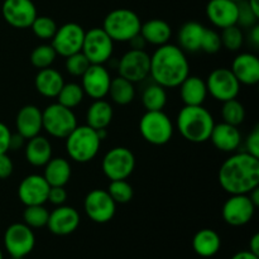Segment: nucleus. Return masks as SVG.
<instances>
[{"instance_id":"nucleus-1","label":"nucleus","mask_w":259,"mask_h":259,"mask_svg":"<svg viewBox=\"0 0 259 259\" xmlns=\"http://www.w3.org/2000/svg\"><path fill=\"white\" fill-rule=\"evenodd\" d=\"M222 189L229 195H247L259 186V158L248 152L230 156L218 174Z\"/></svg>"},{"instance_id":"nucleus-2","label":"nucleus","mask_w":259,"mask_h":259,"mask_svg":"<svg viewBox=\"0 0 259 259\" xmlns=\"http://www.w3.org/2000/svg\"><path fill=\"white\" fill-rule=\"evenodd\" d=\"M190 75V63L186 52L179 46L166 43L159 46L151 56L149 76L153 82L164 89L179 88L180 83Z\"/></svg>"},{"instance_id":"nucleus-3","label":"nucleus","mask_w":259,"mask_h":259,"mask_svg":"<svg viewBox=\"0 0 259 259\" xmlns=\"http://www.w3.org/2000/svg\"><path fill=\"white\" fill-rule=\"evenodd\" d=\"M214 125V116L202 105H185L177 115L180 134L191 143L199 144L209 141Z\"/></svg>"},{"instance_id":"nucleus-4","label":"nucleus","mask_w":259,"mask_h":259,"mask_svg":"<svg viewBox=\"0 0 259 259\" xmlns=\"http://www.w3.org/2000/svg\"><path fill=\"white\" fill-rule=\"evenodd\" d=\"M101 141L95 129L89 125H77L66 137L68 157L77 163H88L99 153Z\"/></svg>"},{"instance_id":"nucleus-5","label":"nucleus","mask_w":259,"mask_h":259,"mask_svg":"<svg viewBox=\"0 0 259 259\" xmlns=\"http://www.w3.org/2000/svg\"><path fill=\"white\" fill-rule=\"evenodd\" d=\"M142 22L136 12L126 8H118L108 13L103 22V29L114 42H129L139 34Z\"/></svg>"},{"instance_id":"nucleus-6","label":"nucleus","mask_w":259,"mask_h":259,"mask_svg":"<svg viewBox=\"0 0 259 259\" xmlns=\"http://www.w3.org/2000/svg\"><path fill=\"white\" fill-rule=\"evenodd\" d=\"M174 124L163 110L146 111L139 120V132L143 139L153 146H163L174 136Z\"/></svg>"},{"instance_id":"nucleus-7","label":"nucleus","mask_w":259,"mask_h":259,"mask_svg":"<svg viewBox=\"0 0 259 259\" xmlns=\"http://www.w3.org/2000/svg\"><path fill=\"white\" fill-rule=\"evenodd\" d=\"M43 129L51 137L66 139V137L77 126V119L72 109L55 103L42 111Z\"/></svg>"},{"instance_id":"nucleus-8","label":"nucleus","mask_w":259,"mask_h":259,"mask_svg":"<svg viewBox=\"0 0 259 259\" xmlns=\"http://www.w3.org/2000/svg\"><path fill=\"white\" fill-rule=\"evenodd\" d=\"M136 168V157L126 147H114L106 152L101 169L110 181L126 180Z\"/></svg>"},{"instance_id":"nucleus-9","label":"nucleus","mask_w":259,"mask_h":259,"mask_svg":"<svg viewBox=\"0 0 259 259\" xmlns=\"http://www.w3.org/2000/svg\"><path fill=\"white\" fill-rule=\"evenodd\" d=\"M114 40L103 28H91L85 32L81 52L86 56L91 65H104L111 58Z\"/></svg>"},{"instance_id":"nucleus-10","label":"nucleus","mask_w":259,"mask_h":259,"mask_svg":"<svg viewBox=\"0 0 259 259\" xmlns=\"http://www.w3.org/2000/svg\"><path fill=\"white\" fill-rule=\"evenodd\" d=\"M205 82H206L207 94L222 103L237 99V96L239 95L240 83L230 68H215L210 72Z\"/></svg>"},{"instance_id":"nucleus-11","label":"nucleus","mask_w":259,"mask_h":259,"mask_svg":"<svg viewBox=\"0 0 259 259\" xmlns=\"http://www.w3.org/2000/svg\"><path fill=\"white\" fill-rule=\"evenodd\" d=\"M35 245V235L32 228L24 223L9 225L4 233V247L12 258H24Z\"/></svg>"},{"instance_id":"nucleus-12","label":"nucleus","mask_w":259,"mask_h":259,"mask_svg":"<svg viewBox=\"0 0 259 259\" xmlns=\"http://www.w3.org/2000/svg\"><path fill=\"white\" fill-rule=\"evenodd\" d=\"M119 76L131 82H141L149 76L151 56L144 50H129L118 62Z\"/></svg>"},{"instance_id":"nucleus-13","label":"nucleus","mask_w":259,"mask_h":259,"mask_svg":"<svg viewBox=\"0 0 259 259\" xmlns=\"http://www.w3.org/2000/svg\"><path fill=\"white\" fill-rule=\"evenodd\" d=\"M83 210L94 223L105 224L115 217L116 204L106 190L95 189L85 196Z\"/></svg>"},{"instance_id":"nucleus-14","label":"nucleus","mask_w":259,"mask_h":259,"mask_svg":"<svg viewBox=\"0 0 259 259\" xmlns=\"http://www.w3.org/2000/svg\"><path fill=\"white\" fill-rule=\"evenodd\" d=\"M85 37V29L77 23H66L57 28L55 35L51 39L53 50L58 56L68 57L73 53L81 52Z\"/></svg>"},{"instance_id":"nucleus-15","label":"nucleus","mask_w":259,"mask_h":259,"mask_svg":"<svg viewBox=\"0 0 259 259\" xmlns=\"http://www.w3.org/2000/svg\"><path fill=\"white\" fill-rule=\"evenodd\" d=\"M255 205L247 195H230L222 210L223 219L232 227H243L252 220Z\"/></svg>"},{"instance_id":"nucleus-16","label":"nucleus","mask_w":259,"mask_h":259,"mask_svg":"<svg viewBox=\"0 0 259 259\" xmlns=\"http://www.w3.org/2000/svg\"><path fill=\"white\" fill-rule=\"evenodd\" d=\"M2 14L9 25L25 29L32 25L37 17V8L32 0H4Z\"/></svg>"},{"instance_id":"nucleus-17","label":"nucleus","mask_w":259,"mask_h":259,"mask_svg":"<svg viewBox=\"0 0 259 259\" xmlns=\"http://www.w3.org/2000/svg\"><path fill=\"white\" fill-rule=\"evenodd\" d=\"M110 82L111 76L104 65H90L81 76V88L85 95L93 100H100L108 96Z\"/></svg>"},{"instance_id":"nucleus-18","label":"nucleus","mask_w":259,"mask_h":259,"mask_svg":"<svg viewBox=\"0 0 259 259\" xmlns=\"http://www.w3.org/2000/svg\"><path fill=\"white\" fill-rule=\"evenodd\" d=\"M50 185L42 175H29L24 177L18 187V197L25 206L45 205L47 202Z\"/></svg>"},{"instance_id":"nucleus-19","label":"nucleus","mask_w":259,"mask_h":259,"mask_svg":"<svg viewBox=\"0 0 259 259\" xmlns=\"http://www.w3.org/2000/svg\"><path fill=\"white\" fill-rule=\"evenodd\" d=\"M80 225V214L72 206L61 205L50 212L47 227L55 235L65 237L75 232Z\"/></svg>"},{"instance_id":"nucleus-20","label":"nucleus","mask_w":259,"mask_h":259,"mask_svg":"<svg viewBox=\"0 0 259 259\" xmlns=\"http://www.w3.org/2000/svg\"><path fill=\"white\" fill-rule=\"evenodd\" d=\"M206 17L217 28L237 24L238 3L234 0H210L206 5Z\"/></svg>"},{"instance_id":"nucleus-21","label":"nucleus","mask_w":259,"mask_h":259,"mask_svg":"<svg viewBox=\"0 0 259 259\" xmlns=\"http://www.w3.org/2000/svg\"><path fill=\"white\" fill-rule=\"evenodd\" d=\"M230 70L239 83L253 86L259 82V58L253 53H239L233 60Z\"/></svg>"},{"instance_id":"nucleus-22","label":"nucleus","mask_w":259,"mask_h":259,"mask_svg":"<svg viewBox=\"0 0 259 259\" xmlns=\"http://www.w3.org/2000/svg\"><path fill=\"white\" fill-rule=\"evenodd\" d=\"M15 125L18 133L25 139L38 136L43 129L42 110L35 105H24L18 111Z\"/></svg>"},{"instance_id":"nucleus-23","label":"nucleus","mask_w":259,"mask_h":259,"mask_svg":"<svg viewBox=\"0 0 259 259\" xmlns=\"http://www.w3.org/2000/svg\"><path fill=\"white\" fill-rule=\"evenodd\" d=\"M209 139L214 144L215 148L230 153V152L237 151L238 147L240 146L242 134H240L238 126L230 125V124L223 121L220 124H215Z\"/></svg>"},{"instance_id":"nucleus-24","label":"nucleus","mask_w":259,"mask_h":259,"mask_svg":"<svg viewBox=\"0 0 259 259\" xmlns=\"http://www.w3.org/2000/svg\"><path fill=\"white\" fill-rule=\"evenodd\" d=\"M180 95L187 106L202 105L206 100V82L199 76H187L179 85Z\"/></svg>"},{"instance_id":"nucleus-25","label":"nucleus","mask_w":259,"mask_h":259,"mask_svg":"<svg viewBox=\"0 0 259 259\" xmlns=\"http://www.w3.org/2000/svg\"><path fill=\"white\" fill-rule=\"evenodd\" d=\"M34 85L38 93L45 98H57L58 93L65 85V80L61 72L55 68H42L38 71L34 78Z\"/></svg>"},{"instance_id":"nucleus-26","label":"nucleus","mask_w":259,"mask_h":259,"mask_svg":"<svg viewBox=\"0 0 259 259\" xmlns=\"http://www.w3.org/2000/svg\"><path fill=\"white\" fill-rule=\"evenodd\" d=\"M25 158L32 166L43 167L52 158V146L46 137L35 136L28 139L24 146Z\"/></svg>"},{"instance_id":"nucleus-27","label":"nucleus","mask_w":259,"mask_h":259,"mask_svg":"<svg viewBox=\"0 0 259 259\" xmlns=\"http://www.w3.org/2000/svg\"><path fill=\"white\" fill-rule=\"evenodd\" d=\"M139 34L144 38L147 43L159 47L169 42L172 37V28L166 20L156 18V19L142 23Z\"/></svg>"},{"instance_id":"nucleus-28","label":"nucleus","mask_w":259,"mask_h":259,"mask_svg":"<svg viewBox=\"0 0 259 259\" xmlns=\"http://www.w3.org/2000/svg\"><path fill=\"white\" fill-rule=\"evenodd\" d=\"M45 171L42 176L50 186H66L71 179V164L63 157L51 158L45 164Z\"/></svg>"},{"instance_id":"nucleus-29","label":"nucleus","mask_w":259,"mask_h":259,"mask_svg":"<svg viewBox=\"0 0 259 259\" xmlns=\"http://www.w3.org/2000/svg\"><path fill=\"white\" fill-rule=\"evenodd\" d=\"M222 247L220 235L212 229H201L194 235L192 248L195 253L202 258L214 257Z\"/></svg>"},{"instance_id":"nucleus-30","label":"nucleus","mask_w":259,"mask_h":259,"mask_svg":"<svg viewBox=\"0 0 259 259\" xmlns=\"http://www.w3.org/2000/svg\"><path fill=\"white\" fill-rule=\"evenodd\" d=\"M205 27L199 22H187L180 28L177 40L179 47L184 52L194 53L200 51L202 35H204Z\"/></svg>"},{"instance_id":"nucleus-31","label":"nucleus","mask_w":259,"mask_h":259,"mask_svg":"<svg viewBox=\"0 0 259 259\" xmlns=\"http://www.w3.org/2000/svg\"><path fill=\"white\" fill-rule=\"evenodd\" d=\"M113 116L114 110L110 103L104 99L94 100L86 111V125L91 126L95 131L108 128L113 120Z\"/></svg>"},{"instance_id":"nucleus-32","label":"nucleus","mask_w":259,"mask_h":259,"mask_svg":"<svg viewBox=\"0 0 259 259\" xmlns=\"http://www.w3.org/2000/svg\"><path fill=\"white\" fill-rule=\"evenodd\" d=\"M108 95L118 105H128L136 98V88L133 82L121 76H118L115 78H111Z\"/></svg>"},{"instance_id":"nucleus-33","label":"nucleus","mask_w":259,"mask_h":259,"mask_svg":"<svg viewBox=\"0 0 259 259\" xmlns=\"http://www.w3.org/2000/svg\"><path fill=\"white\" fill-rule=\"evenodd\" d=\"M142 104L146 111L163 110L167 104L166 89L156 82L147 86L142 94Z\"/></svg>"},{"instance_id":"nucleus-34","label":"nucleus","mask_w":259,"mask_h":259,"mask_svg":"<svg viewBox=\"0 0 259 259\" xmlns=\"http://www.w3.org/2000/svg\"><path fill=\"white\" fill-rule=\"evenodd\" d=\"M83 98H85V93H83L81 85L75 82H68L65 83L58 93L57 103L68 109H73L82 103Z\"/></svg>"},{"instance_id":"nucleus-35","label":"nucleus","mask_w":259,"mask_h":259,"mask_svg":"<svg viewBox=\"0 0 259 259\" xmlns=\"http://www.w3.org/2000/svg\"><path fill=\"white\" fill-rule=\"evenodd\" d=\"M50 211L45 207V205H30L25 206L23 211V222L32 229H40L47 227Z\"/></svg>"},{"instance_id":"nucleus-36","label":"nucleus","mask_w":259,"mask_h":259,"mask_svg":"<svg viewBox=\"0 0 259 259\" xmlns=\"http://www.w3.org/2000/svg\"><path fill=\"white\" fill-rule=\"evenodd\" d=\"M222 116L224 123L230 124V125L238 126L244 121L245 119V109L240 101L237 99L228 100L223 103Z\"/></svg>"},{"instance_id":"nucleus-37","label":"nucleus","mask_w":259,"mask_h":259,"mask_svg":"<svg viewBox=\"0 0 259 259\" xmlns=\"http://www.w3.org/2000/svg\"><path fill=\"white\" fill-rule=\"evenodd\" d=\"M56 57H57V53L53 50L52 45H39L32 51L30 53V62L38 70H42V68L51 67L53 62H55Z\"/></svg>"},{"instance_id":"nucleus-38","label":"nucleus","mask_w":259,"mask_h":259,"mask_svg":"<svg viewBox=\"0 0 259 259\" xmlns=\"http://www.w3.org/2000/svg\"><path fill=\"white\" fill-rule=\"evenodd\" d=\"M108 194L110 195L111 199L115 201V204H128L134 196V191L132 185L126 180H116V181H110L108 187Z\"/></svg>"},{"instance_id":"nucleus-39","label":"nucleus","mask_w":259,"mask_h":259,"mask_svg":"<svg viewBox=\"0 0 259 259\" xmlns=\"http://www.w3.org/2000/svg\"><path fill=\"white\" fill-rule=\"evenodd\" d=\"M33 34L37 38L42 40H51L55 35L56 30H57V24L55 20L51 17H46V15H40V17H35L33 20L32 25H30Z\"/></svg>"},{"instance_id":"nucleus-40","label":"nucleus","mask_w":259,"mask_h":259,"mask_svg":"<svg viewBox=\"0 0 259 259\" xmlns=\"http://www.w3.org/2000/svg\"><path fill=\"white\" fill-rule=\"evenodd\" d=\"M220 39H222V47L232 52H237L244 43V35H243L242 29L237 24H234L223 29Z\"/></svg>"},{"instance_id":"nucleus-41","label":"nucleus","mask_w":259,"mask_h":259,"mask_svg":"<svg viewBox=\"0 0 259 259\" xmlns=\"http://www.w3.org/2000/svg\"><path fill=\"white\" fill-rule=\"evenodd\" d=\"M90 61L86 58V56L82 52L73 53V55L66 57V70L71 76H75V77H81L86 72V70L90 67Z\"/></svg>"},{"instance_id":"nucleus-42","label":"nucleus","mask_w":259,"mask_h":259,"mask_svg":"<svg viewBox=\"0 0 259 259\" xmlns=\"http://www.w3.org/2000/svg\"><path fill=\"white\" fill-rule=\"evenodd\" d=\"M259 17L253 13L248 5L247 0L238 2V19L237 25L239 28H252L253 25L257 24Z\"/></svg>"},{"instance_id":"nucleus-43","label":"nucleus","mask_w":259,"mask_h":259,"mask_svg":"<svg viewBox=\"0 0 259 259\" xmlns=\"http://www.w3.org/2000/svg\"><path fill=\"white\" fill-rule=\"evenodd\" d=\"M220 48H222V39H220L219 33L214 29L205 28L201 45H200V51H204L205 53L212 55V53L219 52Z\"/></svg>"},{"instance_id":"nucleus-44","label":"nucleus","mask_w":259,"mask_h":259,"mask_svg":"<svg viewBox=\"0 0 259 259\" xmlns=\"http://www.w3.org/2000/svg\"><path fill=\"white\" fill-rule=\"evenodd\" d=\"M66 200H67V191L65 190V186L50 187L47 201H50L55 206H61V205H65Z\"/></svg>"},{"instance_id":"nucleus-45","label":"nucleus","mask_w":259,"mask_h":259,"mask_svg":"<svg viewBox=\"0 0 259 259\" xmlns=\"http://www.w3.org/2000/svg\"><path fill=\"white\" fill-rule=\"evenodd\" d=\"M245 148L252 156L259 158V125H255L245 139Z\"/></svg>"},{"instance_id":"nucleus-46","label":"nucleus","mask_w":259,"mask_h":259,"mask_svg":"<svg viewBox=\"0 0 259 259\" xmlns=\"http://www.w3.org/2000/svg\"><path fill=\"white\" fill-rule=\"evenodd\" d=\"M14 169L12 158L7 153L0 154V180H7L10 177Z\"/></svg>"},{"instance_id":"nucleus-47","label":"nucleus","mask_w":259,"mask_h":259,"mask_svg":"<svg viewBox=\"0 0 259 259\" xmlns=\"http://www.w3.org/2000/svg\"><path fill=\"white\" fill-rule=\"evenodd\" d=\"M10 137H12L10 129L4 123L0 121V154L7 153L9 151Z\"/></svg>"},{"instance_id":"nucleus-48","label":"nucleus","mask_w":259,"mask_h":259,"mask_svg":"<svg viewBox=\"0 0 259 259\" xmlns=\"http://www.w3.org/2000/svg\"><path fill=\"white\" fill-rule=\"evenodd\" d=\"M25 141L27 139L23 136H20L19 133H12V137H10V143H9V151H19L23 147L25 146Z\"/></svg>"},{"instance_id":"nucleus-49","label":"nucleus","mask_w":259,"mask_h":259,"mask_svg":"<svg viewBox=\"0 0 259 259\" xmlns=\"http://www.w3.org/2000/svg\"><path fill=\"white\" fill-rule=\"evenodd\" d=\"M129 43H131L132 46V50H144V47H146L147 42L144 40V38L142 37L141 34L136 35L134 38H132L131 40H129Z\"/></svg>"},{"instance_id":"nucleus-50","label":"nucleus","mask_w":259,"mask_h":259,"mask_svg":"<svg viewBox=\"0 0 259 259\" xmlns=\"http://www.w3.org/2000/svg\"><path fill=\"white\" fill-rule=\"evenodd\" d=\"M249 40L255 48L259 47V25L255 24L250 28L249 32Z\"/></svg>"},{"instance_id":"nucleus-51","label":"nucleus","mask_w":259,"mask_h":259,"mask_svg":"<svg viewBox=\"0 0 259 259\" xmlns=\"http://www.w3.org/2000/svg\"><path fill=\"white\" fill-rule=\"evenodd\" d=\"M249 252L259 255V234H254L249 240Z\"/></svg>"},{"instance_id":"nucleus-52","label":"nucleus","mask_w":259,"mask_h":259,"mask_svg":"<svg viewBox=\"0 0 259 259\" xmlns=\"http://www.w3.org/2000/svg\"><path fill=\"white\" fill-rule=\"evenodd\" d=\"M232 259H259V255L253 254L249 250H242V252L235 253Z\"/></svg>"},{"instance_id":"nucleus-53","label":"nucleus","mask_w":259,"mask_h":259,"mask_svg":"<svg viewBox=\"0 0 259 259\" xmlns=\"http://www.w3.org/2000/svg\"><path fill=\"white\" fill-rule=\"evenodd\" d=\"M248 196H249V199L252 200V202L255 205V207H257L259 205V190H258V187H257V189L252 190V191L248 194Z\"/></svg>"},{"instance_id":"nucleus-54","label":"nucleus","mask_w":259,"mask_h":259,"mask_svg":"<svg viewBox=\"0 0 259 259\" xmlns=\"http://www.w3.org/2000/svg\"><path fill=\"white\" fill-rule=\"evenodd\" d=\"M247 3L250 9L253 10V13L259 17V0H247Z\"/></svg>"},{"instance_id":"nucleus-55","label":"nucleus","mask_w":259,"mask_h":259,"mask_svg":"<svg viewBox=\"0 0 259 259\" xmlns=\"http://www.w3.org/2000/svg\"><path fill=\"white\" fill-rule=\"evenodd\" d=\"M0 259H4V257H3V252H2V249H0Z\"/></svg>"},{"instance_id":"nucleus-56","label":"nucleus","mask_w":259,"mask_h":259,"mask_svg":"<svg viewBox=\"0 0 259 259\" xmlns=\"http://www.w3.org/2000/svg\"><path fill=\"white\" fill-rule=\"evenodd\" d=\"M234 2H237V3H238V2H242V0H234Z\"/></svg>"}]
</instances>
